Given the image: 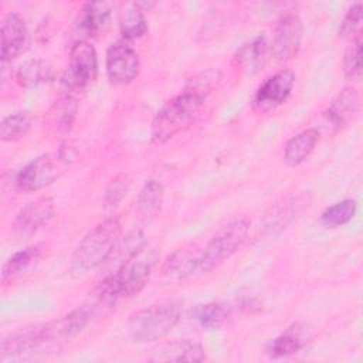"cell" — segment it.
<instances>
[{
  "instance_id": "cell-1",
  "label": "cell",
  "mask_w": 363,
  "mask_h": 363,
  "mask_svg": "<svg viewBox=\"0 0 363 363\" xmlns=\"http://www.w3.org/2000/svg\"><path fill=\"white\" fill-rule=\"evenodd\" d=\"M122 225L116 217L105 218L89 230L77 245L69 259V274L74 278L98 268L111 258L119 244Z\"/></svg>"
},
{
  "instance_id": "cell-2",
  "label": "cell",
  "mask_w": 363,
  "mask_h": 363,
  "mask_svg": "<svg viewBox=\"0 0 363 363\" xmlns=\"http://www.w3.org/2000/svg\"><path fill=\"white\" fill-rule=\"evenodd\" d=\"M204 98L189 91H183L170 99L155 116L152 123V140L164 143L177 133L193 125L203 108Z\"/></svg>"
},
{
  "instance_id": "cell-3",
  "label": "cell",
  "mask_w": 363,
  "mask_h": 363,
  "mask_svg": "<svg viewBox=\"0 0 363 363\" xmlns=\"http://www.w3.org/2000/svg\"><path fill=\"white\" fill-rule=\"evenodd\" d=\"M75 152L69 145H62L57 153L38 156L26 164L17 174L16 184L21 191H38L60 179L75 160Z\"/></svg>"
},
{
  "instance_id": "cell-4",
  "label": "cell",
  "mask_w": 363,
  "mask_h": 363,
  "mask_svg": "<svg viewBox=\"0 0 363 363\" xmlns=\"http://www.w3.org/2000/svg\"><path fill=\"white\" fill-rule=\"evenodd\" d=\"M179 318L180 306L176 302L152 305L129 316L128 332L136 342L159 340L176 326Z\"/></svg>"
},
{
  "instance_id": "cell-5",
  "label": "cell",
  "mask_w": 363,
  "mask_h": 363,
  "mask_svg": "<svg viewBox=\"0 0 363 363\" xmlns=\"http://www.w3.org/2000/svg\"><path fill=\"white\" fill-rule=\"evenodd\" d=\"M250 223L245 218L223 225L200 252L199 272H208L230 258L247 240Z\"/></svg>"
},
{
  "instance_id": "cell-6",
  "label": "cell",
  "mask_w": 363,
  "mask_h": 363,
  "mask_svg": "<svg viewBox=\"0 0 363 363\" xmlns=\"http://www.w3.org/2000/svg\"><path fill=\"white\" fill-rule=\"evenodd\" d=\"M157 259L159 254L153 247L142 245L122 261L113 272L122 298L135 296L146 286Z\"/></svg>"
},
{
  "instance_id": "cell-7",
  "label": "cell",
  "mask_w": 363,
  "mask_h": 363,
  "mask_svg": "<svg viewBox=\"0 0 363 363\" xmlns=\"http://www.w3.org/2000/svg\"><path fill=\"white\" fill-rule=\"evenodd\" d=\"M98 57L95 48L85 40H78L69 51V65L62 78L65 88L72 94L85 92L96 79Z\"/></svg>"
},
{
  "instance_id": "cell-8",
  "label": "cell",
  "mask_w": 363,
  "mask_h": 363,
  "mask_svg": "<svg viewBox=\"0 0 363 363\" xmlns=\"http://www.w3.org/2000/svg\"><path fill=\"white\" fill-rule=\"evenodd\" d=\"M294 84L295 75L289 69H282L271 75L257 89L252 99V109L261 115L274 111L286 101Z\"/></svg>"
},
{
  "instance_id": "cell-9",
  "label": "cell",
  "mask_w": 363,
  "mask_h": 363,
  "mask_svg": "<svg viewBox=\"0 0 363 363\" xmlns=\"http://www.w3.org/2000/svg\"><path fill=\"white\" fill-rule=\"evenodd\" d=\"M140 62L136 51L125 41L111 44L106 51V74L112 84L126 85L139 74Z\"/></svg>"
},
{
  "instance_id": "cell-10",
  "label": "cell",
  "mask_w": 363,
  "mask_h": 363,
  "mask_svg": "<svg viewBox=\"0 0 363 363\" xmlns=\"http://www.w3.org/2000/svg\"><path fill=\"white\" fill-rule=\"evenodd\" d=\"M54 214V201L50 197H38L26 204L13 221V234L26 240L45 225Z\"/></svg>"
},
{
  "instance_id": "cell-11",
  "label": "cell",
  "mask_w": 363,
  "mask_h": 363,
  "mask_svg": "<svg viewBox=\"0 0 363 363\" xmlns=\"http://www.w3.org/2000/svg\"><path fill=\"white\" fill-rule=\"evenodd\" d=\"M301 41H302L301 18L295 14H286L278 21L274 30L271 51L278 61L284 62V61L292 60L298 54L301 48Z\"/></svg>"
},
{
  "instance_id": "cell-12",
  "label": "cell",
  "mask_w": 363,
  "mask_h": 363,
  "mask_svg": "<svg viewBox=\"0 0 363 363\" xmlns=\"http://www.w3.org/2000/svg\"><path fill=\"white\" fill-rule=\"evenodd\" d=\"M27 43V28L23 18L16 13H9L1 24V64L14 60Z\"/></svg>"
},
{
  "instance_id": "cell-13",
  "label": "cell",
  "mask_w": 363,
  "mask_h": 363,
  "mask_svg": "<svg viewBox=\"0 0 363 363\" xmlns=\"http://www.w3.org/2000/svg\"><path fill=\"white\" fill-rule=\"evenodd\" d=\"M111 17V7L105 1H92L84 4L77 17V30L84 37H96L101 34Z\"/></svg>"
},
{
  "instance_id": "cell-14",
  "label": "cell",
  "mask_w": 363,
  "mask_h": 363,
  "mask_svg": "<svg viewBox=\"0 0 363 363\" xmlns=\"http://www.w3.org/2000/svg\"><path fill=\"white\" fill-rule=\"evenodd\" d=\"M305 204L306 203L301 196H291L272 206L262 218V227L265 233L274 234L284 230L296 217Z\"/></svg>"
},
{
  "instance_id": "cell-15",
  "label": "cell",
  "mask_w": 363,
  "mask_h": 363,
  "mask_svg": "<svg viewBox=\"0 0 363 363\" xmlns=\"http://www.w3.org/2000/svg\"><path fill=\"white\" fill-rule=\"evenodd\" d=\"M152 360L160 362H201L204 359V347L194 340L182 339L157 346L153 350Z\"/></svg>"
},
{
  "instance_id": "cell-16",
  "label": "cell",
  "mask_w": 363,
  "mask_h": 363,
  "mask_svg": "<svg viewBox=\"0 0 363 363\" xmlns=\"http://www.w3.org/2000/svg\"><path fill=\"white\" fill-rule=\"evenodd\" d=\"M200 252L193 248H180L173 252L162 267V272L169 279H183L199 272Z\"/></svg>"
},
{
  "instance_id": "cell-17",
  "label": "cell",
  "mask_w": 363,
  "mask_h": 363,
  "mask_svg": "<svg viewBox=\"0 0 363 363\" xmlns=\"http://www.w3.org/2000/svg\"><path fill=\"white\" fill-rule=\"evenodd\" d=\"M267 54H268L267 38L264 35H258L254 40H251L250 43L244 44L237 51L234 61L242 72L252 75L264 67Z\"/></svg>"
},
{
  "instance_id": "cell-18",
  "label": "cell",
  "mask_w": 363,
  "mask_h": 363,
  "mask_svg": "<svg viewBox=\"0 0 363 363\" xmlns=\"http://www.w3.org/2000/svg\"><path fill=\"white\" fill-rule=\"evenodd\" d=\"M163 186L156 179H149L139 191L136 213L143 223H149L156 218L163 206Z\"/></svg>"
},
{
  "instance_id": "cell-19",
  "label": "cell",
  "mask_w": 363,
  "mask_h": 363,
  "mask_svg": "<svg viewBox=\"0 0 363 363\" xmlns=\"http://www.w3.org/2000/svg\"><path fill=\"white\" fill-rule=\"evenodd\" d=\"M359 109V94L354 88H345L326 111L328 121L336 126H345Z\"/></svg>"
},
{
  "instance_id": "cell-20",
  "label": "cell",
  "mask_w": 363,
  "mask_h": 363,
  "mask_svg": "<svg viewBox=\"0 0 363 363\" xmlns=\"http://www.w3.org/2000/svg\"><path fill=\"white\" fill-rule=\"evenodd\" d=\"M319 139V132L318 129H306L292 139L288 140L285 146V153L284 159L288 166L295 167L301 164L315 149L316 142Z\"/></svg>"
},
{
  "instance_id": "cell-21",
  "label": "cell",
  "mask_w": 363,
  "mask_h": 363,
  "mask_svg": "<svg viewBox=\"0 0 363 363\" xmlns=\"http://www.w3.org/2000/svg\"><path fill=\"white\" fill-rule=\"evenodd\" d=\"M52 78L54 69L44 60H28L23 62L16 72V79L23 88H35L52 81Z\"/></svg>"
},
{
  "instance_id": "cell-22",
  "label": "cell",
  "mask_w": 363,
  "mask_h": 363,
  "mask_svg": "<svg viewBox=\"0 0 363 363\" xmlns=\"http://www.w3.org/2000/svg\"><path fill=\"white\" fill-rule=\"evenodd\" d=\"M119 30L125 40H136L146 34L147 24L139 3H128L119 16Z\"/></svg>"
},
{
  "instance_id": "cell-23",
  "label": "cell",
  "mask_w": 363,
  "mask_h": 363,
  "mask_svg": "<svg viewBox=\"0 0 363 363\" xmlns=\"http://www.w3.org/2000/svg\"><path fill=\"white\" fill-rule=\"evenodd\" d=\"M40 247L38 245H33L28 247L23 251L16 252L14 255H11L3 265L1 269V279L4 284L11 282V279L20 277L23 272H26L27 269H30L40 258Z\"/></svg>"
},
{
  "instance_id": "cell-24",
  "label": "cell",
  "mask_w": 363,
  "mask_h": 363,
  "mask_svg": "<svg viewBox=\"0 0 363 363\" xmlns=\"http://www.w3.org/2000/svg\"><path fill=\"white\" fill-rule=\"evenodd\" d=\"M230 312L231 311L228 305L220 302H210L196 306V309L193 311V318L200 326L206 329H218L227 322Z\"/></svg>"
},
{
  "instance_id": "cell-25",
  "label": "cell",
  "mask_w": 363,
  "mask_h": 363,
  "mask_svg": "<svg viewBox=\"0 0 363 363\" xmlns=\"http://www.w3.org/2000/svg\"><path fill=\"white\" fill-rule=\"evenodd\" d=\"M77 102L71 95H67L57 101L50 109V123L57 128L58 132H68L77 115Z\"/></svg>"
},
{
  "instance_id": "cell-26",
  "label": "cell",
  "mask_w": 363,
  "mask_h": 363,
  "mask_svg": "<svg viewBox=\"0 0 363 363\" xmlns=\"http://www.w3.org/2000/svg\"><path fill=\"white\" fill-rule=\"evenodd\" d=\"M31 126V118L27 112H16L6 116L0 125V139L4 142H16L23 139Z\"/></svg>"
},
{
  "instance_id": "cell-27",
  "label": "cell",
  "mask_w": 363,
  "mask_h": 363,
  "mask_svg": "<svg viewBox=\"0 0 363 363\" xmlns=\"http://www.w3.org/2000/svg\"><path fill=\"white\" fill-rule=\"evenodd\" d=\"M356 210H357V204L354 200H352V199L342 200V201L335 203L333 206L328 207L322 213L320 223L325 227H332V228L343 225L353 218V216L356 214Z\"/></svg>"
},
{
  "instance_id": "cell-28",
  "label": "cell",
  "mask_w": 363,
  "mask_h": 363,
  "mask_svg": "<svg viewBox=\"0 0 363 363\" xmlns=\"http://www.w3.org/2000/svg\"><path fill=\"white\" fill-rule=\"evenodd\" d=\"M303 346V339L299 333V330L288 329L285 333L275 337L269 346L268 353L272 357H284L296 353Z\"/></svg>"
},
{
  "instance_id": "cell-29",
  "label": "cell",
  "mask_w": 363,
  "mask_h": 363,
  "mask_svg": "<svg viewBox=\"0 0 363 363\" xmlns=\"http://www.w3.org/2000/svg\"><path fill=\"white\" fill-rule=\"evenodd\" d=\"M218 79H220V72L217 69H207L193 77L187 82L184 91H189L206 98V95L211 92V89L218 82Z\"/></svg>"
},
{
  "instance_id": "cell-30",
  "label": "cell",
  "mask_w": 363,
  "mask_h": 363,
  "mask_svg": "<svg viewBox=\"0 0 363 363\" xmlns=\"http://www.w3.org/2000/svg\"><path fill=\"white\" fill-rule=\"evenodd\" d=\"M345 74L349 79H359L362 75V40L357 35L346 50L343 60Z\"/></svg>"
},
{
  "instance_id": "cell-31",
  "label": "cell",
  "mask_w": 363,
  "mask_h": 363,
  "mask_svg": "<svg viewBox=\"0 0 363 363\" xmlns=\"http://www.w3.org/2000/svg\"><path fill=\"white\" fill-rule=\"evenodd\" d=\"M128 190H129V183H128V179L125 174H119L115 179H112L111 183L108 184V187L105 190V196H104L105 208L116 207L123 200Z\"/></svg>"
},
{
  "instance_id": "cell-32",
  "label": "cell",
  "mask_w": 363,
  "mask_h": 363,
  "mask_svg": "<svg viewBox=\"0 0 363 363\" xmlns=\"http://www.w3.org/2000/svg\"><path fill=\"white\" fill-rule=\"evenodd\" d=\"M362 10H363L362 3H356L347 10V13H346V16H345V18H343V21L339 27V35L340 37L352 38L360 30Z\"/></svg>"
}]
</instances>
